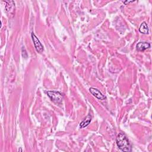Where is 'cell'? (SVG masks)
<instances>
[{
	"label": "cell",
	"mask_w": 152,
	"mask_h": 152,
	"mask_svg": "<svg viewBox=\"0 0 152 152\" xmlns=\"http://www.w3.org/2000/svg\"><path fill=\"white\" fill-rule=\"evenodd\" d=\"M32 40L34 45V48L36 50V51L38 53H41L44 51V46L42 45V44L41 43L40 41L39 40V39L37 37V36L33 33H32Z\"/></svg>",
	"instance_id": "3"
},
{
	"label": "cell",
	"mask_w": 152,
	"mask_h": 152,
	"mask_svg": "<svg viewBox=\"0 0 152 152\" xmlns=\"http://www.w3.org/2000/svg\"><path fill=\"white\" fill-rule=\"evenodd\" d=\"M139 32L143 34H148V27L146 22H143L139 27Z\"/></svg>",
	"instance_id": "7"
},
{
	"label": "cell",
	"mask_w": 152,
	"mask_h": 152,
	"mask_svg": "<svg viewBox=\"0 0 152 152\" xmlns=\"http://www.w3.org/2000/svg\"><path fill=\"white\" fill-rule=\"evenodd\" d=\"M47 94L52 101L56 103H61L63 99V94L57 91H48Z\"/></svg>",
	"instance_id": "2"
},
{
	"label": "cell",
	"mask_w": 152,
	"mask_h": 152,
	"mask_svg": "<svg viewBox=\"0 0 152 152\" xmlns=\"http://www.w3.org/2000/svg\"><path fill=\"white\" fill-rule=\"evenodd\" d=\"M133 2H134V1H124V4H129V3H133Z\"/></svg>",
	"instance_id": "8"
},
{
	"label": "cell",
	"mask_w": 152,
	"mask_h": 152,
	"mask_svg": "<svg viewBox=\"0 0 152 152\" xmlns=\"http://www.w3.org/2000/svg\"><path fill=\"white\" fill-rule=\"evenodd\" d=\"M117 144L118 148L122 151H131V146L124 133L120 132L117 137Z\"/></svg>",
	"instance_id": "1"
},
{
	"label": "cell",
	"mask_w": 152,
	"mask_h": 152,
	"mask_svg": "<svg viewBox=\"0 0 152 152\" xmlns=\"http://www.w3.org/2000/svg\"><path fill=\"white\" fill-rule=\"evenodd\" d=\"M92 117L90 115H87L80 124V128H84L85 127H86L87 126H88L89 125V124L91 122Z\"/></svg>",
	"instance_id": "6"
},
{
	"label": "cell",
	"mask_w": 152,
	"mask_h": 152,
	"mask_svg": "<svg viewBox=\"0 0 152 152\" xmlns=\"http://www.w3.org/2000/svg\"><path fill=\"white\" fill-rule=\"evenodd\" d=\"M90 91L94 96H95L99 100H104V99H106V97L101 93V91H100V90H99L98 89L91 87L90 89Z\"/></svg>",
	"instance_id": "4"
},
{
	"label": "cell",
	"mask_w": 152,
	"mask_h": 152,
	"mask_svg": "<svg viewBox=\"0 0 152 152\" xmlns=\"http://www.w3.org/2000/svg\"><path fill=\"white\" fill-rule=\"evenodd\" d=\"M150 47V44L148 42H139L137 44L136 46L137 50L139 51H144L146 49L149 48Z\"/></svg>",
	"instance_id": "5"
}]
</instances>
